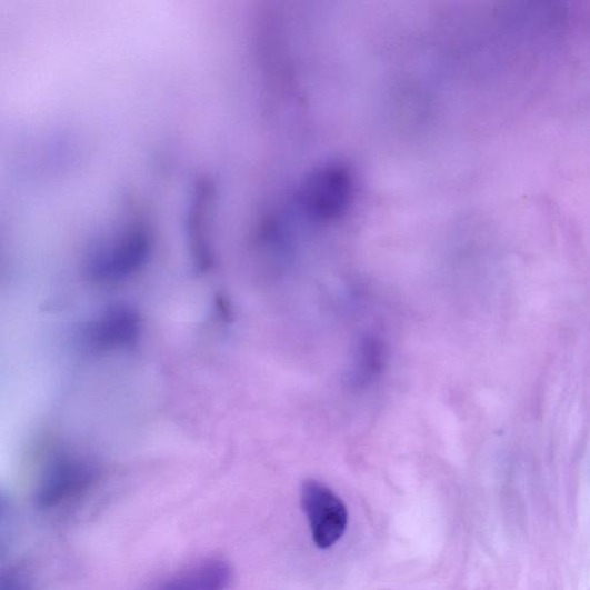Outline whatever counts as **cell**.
Returning <instances> with one entry per match:
<instances>
[{"mask_svg": "<svg viewBox=\"0 0 590 590\" xmlns=\"http://www.w3.org/2000/svg\"><path fill=\"white\" fill-rule=\"evenodd\" d=\"M301 506L319 548L328 549L344 536L349 522L348 509L329 487L316 480L304 481Z\"/></svg>", "mask_w": 590, "mask_h": 590, "instance_id": "cell-2", "label": "cell"}, {"mask_svg": "<svg viewBox=\"0 0 590 590\" xmlns=\"http://www.w3.org/2000/svg\"><path fill=\"white\" fill-rule=\"evenodd\" d=\"M97 476L98 468L90 459L58 452L46 464L39 488L40 501L46 506L64 501L87 488Z\"/></svg>", "mask_w": 590, "mask_h": 590, "instance_id": "cell-3", "label": "cell"}, {"mask_svg": "<svg viewBox=\"0 0 590 590\" xmlns=\"http://www.w3.org/2000/svg\"><path fill=\"white\" fill-rule=\"evenodd\" d=\"M231 578L226 562L210 559L167 579L154 590H226Z\"/></svg>", "mask_w": 590, "mask_h": 590, "instance_id": "cell-4", "label": "cell"}, {"mask_svg": "<svg viewBox=\"0 0 590 590\" xmlns=\"http://www.w3.org/2000/svg\"><path fill=\"white\" fill-rule=\"evenodd\" d=\"M141 334L142 319L137 309L127 303H116L89 321L79 338L87 352L99 354L133 348Z\"/></svg>", "mask_w": 590, "mask_h": 590, "instance_id": "cell-1", "label": "cell"}]
</instances>
